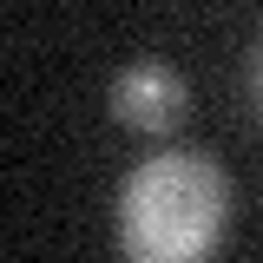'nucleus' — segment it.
Masks as SVG:
<instances>
[{"label": "nucleus", "instance_id": "obj_1", "mask_svg": "<svg viewBox=\"0 0 263 263\" xmlns=\"http://www.w3.org/2000/svg\"><path fill=\"white\" fill-rule=\"evenodd\" d=\"M230 224V178L204 152H158L119 184L125 263H211Z\"/></svg>", "mask_w": 263, "mask_h": 263}, {"label": "nucleus", "instance_id": "obj_2", "mask_svg": "<svg viewBox=\"0 0 263 263\" xmlns=\"http://www.w3.org/2000/svg\"><path fill=\"white\" fill-rule=\"evenodd\" d=\"M184 79L171 72V66H132V72H119L112 79V112L125 119V125L138 132H164L178 112H184Z\"/></svg>", "mask_w": 263, "mask_h": 263}, {"label": "nucleus", "instance_id": "obj_3", "mask_svg": "<svg viewBox=\"0 0 263 263\" xmlns=\"http://www.w3.org/2000/svg\"><path fill=\"white\" fill-rule=\"evenodd\" d=\"M257 99H263V46H257Z\"/></svg>", "mask_w": 263, "mask_h": 263}]
</instances>
